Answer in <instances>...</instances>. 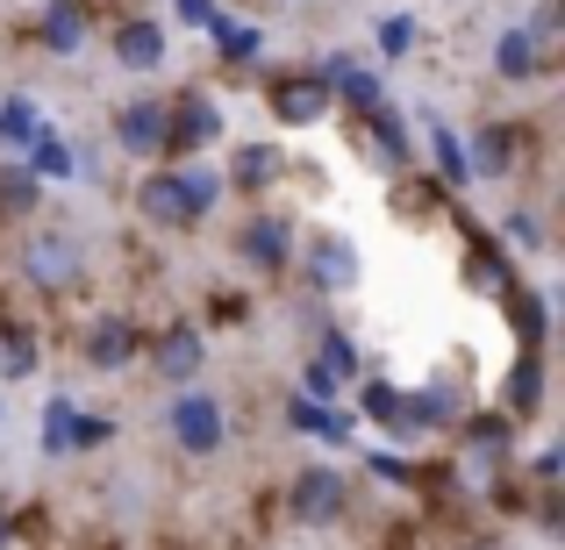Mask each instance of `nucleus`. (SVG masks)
Instances as JSON below:
<instances>
[{
	"label": "nucleus",
	"mask_w": 565,
	"mask_h": 550,
	"mask_svg": "<svg viewBox=\"0 0 565 550\" xmlns=\"http://www.w3.org/2000/svg\"><path fill=\"white\" fill-rule=\"evenodd\" d=\"M273 172H279V151H273V143H250V151H236V180H244V186H265Z\"/></svg>",
	"instance_id": "nucleus-19"
},
{
	"label": "nucleus",
	"mask_w": 565,
	"mask_h": 550,
	"mask_svg": "<svg viewBox=\"0 0 565 550\" xmlns=\"http://www.w3.org/2000/svg\"><path fill=\"white\" fill-rule=\"evenodd\" d=\"M316 287H322V293L359 287V250H351L344 236H322V244H316Z\"/></svg>",
	"instance_id": "nucleus-10"
},
{
	"label": "nucleus",
	"mask_w": 565,
	"mask_h": 550,
	"mask_svg": "<svg viewBox=\"0 0 565 550\" xmlns=\"http://www.w3.org/2000/svg\"><path fill=\"white\" fill-rule=\"evenodd\" d=\"M429 143H437L444 180H472V172H466V151H458V137H451V122H437V129H429Z\"/></svg>",
	"instance_id": "nucleus-20"
},
{
	"label": "nucleus",
	"mask_w": 565,
	"mask_h": 550,
	"mask_svg": "<svg viewBox=\"0 0 565 550\" xmlns=\"http://www.w3.org/2000/svg\"><path fill=\"white\" fill-rule=\"evenodd\" d=\"M29 279H36V287H72V279H79V244H72V236H36V244H29Z\"/></svg>",
	"instance_id": "nucleus-4"
},
{
	"label": "nucleus",
	"mask_w": 565,
	"mask_h": 550,
	"mask_svg": "<svg viewBox=\"0 0 565 550\" xmlns=\"http://www.w3.org/2000/svg\"><path fill=\"white\" fill-rule=\"evenodd\" d=\"M365 414H373V422H394V414H401V393H394V386H365Z\"/></svg>",
	"instance_id": "nucleus-29"
},
{
	"label": "nucleus",
	"mask_w": 565,
	"mask_h": 550,
	"mask_svg": "<svg viewBox=\"0 0 565 550\" xmlns=\"http://www.w3.org/2000/svg\"><path fill=\"white\" fill-rule=\"evenodd\" d=\"M287 250H294L287 215H258L244 229V265H258V272H279V265H287Z\"/></svg>",
	"instance_id": "nucleus-8"
},
{
	"label": "nucleus",
	"mask_w": 565,
	"mask_h": 550,
	"mask_svg": "<svg viewBox=\"0 0 565 550\" xmlns=\"http://www.w3.org/2000/svg\"><path fill=\"white\" fill-rule=\"evenodd\" d=\"M222 137V108L207 94H186L180 108H166V143L172 151H201V143Z\"/></svg>",
	"instance_id": "nucleus-3"
},
{
	"label": "nucleus",
	"mask_w": 565,
	"mask_h": 550,
	"mask_svg": "<svg viewBox=\"0 0 565 550\" xmlns=\"http://www.w3.org/2000/svg\"><path fill=\"white\" fill-rule=\"evenodd\" d=\"M316 365L330 371V379H351V371H359V351L344 344V336H322V351H316Z\"/></svg>",
	"instance_id": "nucleus-23"
},
{
	"label": "nucleus",
	"mask_w": 565,
	"mask_h": 550,
	"mask_svg": "<svg viewBox=\"0 0 565 550\" xmlns=\"http://www.w3.org/2000/svg\"><path fill=\"white\" fill-rule=\"evenodd\" d=\"M172 8H180V14H186V22H201V29H207V22H215V8H207V0H172Z\"/></svg>",
	"instance_id": "nucleus-32"
},
{
	"label": "nucleus",
	"mask_w": 565,
	"mask_h": 550,
	"mask_svg": "<svg viewBox=\"0 0 565 550\" xmlns=\"http://www.w3.org/2000/svg\"><path fill=\"white\" fill-rule=\"evenodd\" d=\"M0 207H36V180H29V172H8V180H0Z\"/></svg>",
	"instance_id": "nucleus-28"
},
{
	"label": "nucleus",
	"mask_w": 565,
	"mask_h": 550,
	"mask_svg": "<svg viewBox=\"0 0 565 550\" xmlns=\"http://www.w3.org/2000/svg\"><path fill=\"white\" fill-rule=\"evenodd\" d=\"M207 36H215L222 57H258V29H250V22H230V14H215V22H207Z\"/></svg>",
	"instance_id": "nucleus-17"
},
{
	"label": "nucleus",
	"mask_w": 565,
	"mask_h": 550,
	"mask_svg": "<svg viewBox=\"0 0 565 550\" xmlns=\"http://www.w3.org/2000/svg\"><path fill=\"white\" fill-rule=\"evenodd\" d=\"M287 422L301 429V436H330V443H344V436H351V414H344V408H316V400H294Z\"/></svg>",
	"instance_id": "nucleus-13"
},
{
	"label": "nucleus",
	"mask_w": 565,
	"mask_h": 550,
	"mask_svg": "<svg viewBox=\"0 0 565 550\" xmlns=\"http://www.w3.org/2000/svg\"><path fill=\"white\" fill-rule=\"evenodd\" d=\"M337 508H344V479H337L330 465L301 472V486H294V515H301V522H337Z\"/></svg>",
	"instance_id": "nucleus-6"
},
{
	"label": "nucleus",
	"mask_w": 565,
	"mask_h": 550,
	"mask_svg": "<svg viewBox=\"0 0 565 550\" xmlns=\"http://www.w3.org/2000/svg\"><path fill=\"white\" fill-rule=\"evenodd\" d=\"M29 151H36V172H51V180H72V165H79V158L65 151V137H57V129H36V137H29Z\"/></svg>",
	"instance_id": "nucleus-18"
},
{
	"label": "nucleus",
	"mask_w": 565,
	"mask_h": 550,
	"mask_svg": "<svg viewBox=\"0 0 565 550\" xmlns=\"http://www.w3.org/2000/svg\"><path fill=\"white\" fill-rule=\"evenodd\" d=\"M36 36L51 43V51H79L86 43V0H51L36 22Z\"/></svg>",
	"instance_id": "nucleus-11"
},
{
	"label": "nucleus",
	"mask_w": 565,
	"mask_h": 550,
	"mask_svg": "<svg viewBox=\"0 0 565 550\" xmlns=\"http://www.w3.org/2000/svg\"><path fill=\"white\" fill-rule=\"evenodd\" d=\"M494 65L509 72V79H530V72H537V43H530L523 29H509V36L494 43Z\"/></svg>",
	"instance_id": "nucleus-16"
},
{
	"label": "nucleus",
	"mask_w": 565,
	"mask_h": 550,
	"mask_svg": "<svg viewBox=\"0 0 565 550\" xmlns=\"http://www.w3.org/2000/svg\"><path fill=\"white\" fill-rule=\"evenodd\" d=\"M373 472H380V479H394V486H401V479H415V472H408V465H401V457H394V451H373Z\"/></svg>",
	"instance_id": "nucleus-30"
},
{
	"label": "nucleus",
	"mask_w": 565,
	"mask_h": 550,
	"mask_svg": "<svg viewBox=\"0 0 565 550\" xmlns=\"http://www.w3.org/2000/svg\"><path fill=\"white\" fill-rule=\"evenodd\" d=\"M158 371H166V379H193V371H201V330H166L158 336Z\"/></svg>",
	"instance_id": "nucleus-12"
},
{
	"label": "nucleus",
	"mask_w": 565,
	"mask_h": 550,
	"mask_svg": "<svg viewBox=\"0 0 565 550\" xmlns=\"http://www.w3.org/2000/svg\"><path fill=\"white\" fill-rule=\"evenodd\" d=\"M509 408L523 414V408H537V358H523L515 365V379H509Z\"/></svg>",
	"instance_id": "nucleus-26"
},
{
	"label": "nucleus",
	"mask_w": 565,
	"mask_h": 550,
	"mask_svg": "<svg viewBox=\"0 0 565 550\" xmlns=\"http://www.w3.org/2000/svg\"><path fill=\"white\" fill-rule=\"evenodd\" d=\"M337 386H344V379H330L322 365H308V393H301V400H322V393H337Z\"/></svg>",
	"instance_id": "nucleus-31"
},
{
	"label": "nucleus",
	"mask_w": 565,
	"mask_h": 550,
	"mask_svg": "<svg viewBox=\"0 0 565 550\" xmlns=\"http://www.w3.org/2000/svg\"><path fill=\"white\" fill-rule=\"evenodd\" d=\"M408 43H415V14H386V22H380V51L401 57Z\"/></svg>",
	"instance_id": "nucleus-27"
},
{
	"label": "nucleus",
	"mask_w": 565,
	"mask_h": 550,
	"mask_svg": "<svg viewBox=\"0 0 565 550\" xmlns=\"http://www.w3.org/2000/svg\"><path fill=\"white\" fill-rule=\"evenodd\" d=\"M509 165H515V137H509V129H487V137H480V158H472L466 172H480V180H501Z\"/></svg>",
	"instance_id": "nucleus-15"
},
{
	"label": "nucleus",
	"mask_w": 565,
	"mask_h": 550,
	"mask_svg": "<svg viewBox=\"0 0 565 550\" xmlns=\"http://www.w3.org/2000/svg\"><path fill=\"white\" fill-rule=\"evenodd\" d=\"M115 137H122V151L158 158V151H166V100H137V108H122Z\"/></svg>",
	"instance_id": "nucleus-7"
},
{
	"label": "nucleus",
	"mask_w": 565,
	"mask_h": 550,
	"mask_svg": "<svg viewBox=\"0 0 565 550\" xmlns=\"http://www.w3.org/2000/svg\"><path fill=\"white\" fill-rule=\"evenodd\" d=\"M115 57H122L129 72H158L166 65V29L158 22H122L115 29Z\"/></svg>",
	"instance_id": "nucleus-9"
},
{
	"label": "nucleus",
	"mask_w": 565,
	"mask_h": 550,
	"mask_svg": "<svg viewBox=\"0 0 565 550\" xmlns=\"http://www.w3.org/2000/svg\"><path fill=\"white\" fill-rule=\"evenodd\" d=\"M36 137V108H29V100H8V108H0V143H29Z\"/></svg>",
	"instance_id": "nucleus-22"
},
{
	"label": "nucleus",
	"mask_w": 565,
	"mask_h": 550,
	"mask_svg": "<svg viewBox=\"0 0 565 550\" xmlns=\"http://www.w3.org/2000/svg\"><path fill=\"white\" fill-rule=\"evenodd\" d=\"M143 215L151 222H172V229H180V222H201L207 207L222 201V180L215 172H158V180H143Z\"/></svg>",
	"instance_id": "nucleus-1"
},
{
	"label": "nucleus",
	"mask_w": 565,
	"mask_h": 550,
	"mask_svg": "<svg viewBox=\"0 0 565 550\" xmlns=\"http://www.w3.org/2000/svg\"><path fill=\"white\" fill-rule=\"evenodd\" d=\"M115 422L108 414H72V451H94V443H108Z\"/></svg>",
	"instance_id": "nucleus-25"
},
{
	"label": "nucleus",
	"mask_w": 565,
	"mask_h": 550,
	"mask_svg": "<svg viewBox=\"0 0 565 550\" xmlns=\"http://www.w3.org/2000/svg\"><path fill=\"white\" fill-rule=\"evenodd\" d=\"M129 351H137V336H129V322H100V330L86 336V358H94V365H108V371L122 365Z\"/></svg>",
	"instance_id": "nucleus-14"
},
{
	"label": "nucleus",
	"mask_w": 565,
	"mask_h": 550,
	"mask_svg": "<svg viewBox=\"0 0 565 550\" xmlns=\"http://www.w3.org/2000/svg\"><path fill=\"white\" fill-rule=\"evenodd\" d=\"M373 129H380V151H386V158H394V165H401V158H408V129H401V115L373 108Z\"/></svg>",
	"instance_id": "nucleus-24"
},
{
	"label": "nucleus",
	"mask_w": 565,
	"mask_h": 550,
	"mask_svg": "<svg viewBox=\"0 0 565 550\" xmlns=\"http://www.w3.org/2000/svg\"><path fill=\"white\" fill-rule=\"evenodd\" d=\"M166 429L180 436V451H215L222 443V400H207V393H186V400H172V414H166Z\"/></svg>",
	"instance_id": "nucleus-2"
},
{
	"label": "nucleus",
	"mask_w": 565,
	"mask_h": 550,
	"mask_svg": "<svg viewBox=\"0 0 565 550\" xmlns=\"http://www.w3.org/2000/svg\"><path fill=\"white\" fill-rule=\"evenodd\" d=\"M0 550H8V515H0Z\"/></svg>",
	"instance_id": "nucleus-33"
},
{
	"label": "nucleus",
	"mask_w": 565,
	"mask_h": 550,
	"mask_svg": "<svg viewBox=\"0 0 565 550\" xmlns=\"http://www.w3.org/2000/svg\"><path fill=\"white\" fill-rule=\"evenodd\" d=\"M43 451H72V400L43 408Z\"/></svg>",
	"instance_id": "nucleus-21"
},
{
	"label": "nucleus",
	"mask_w": 565,
	"mask_h": 550,
	"mask_svg": "<svg viewBox=\"0 0 565 550\" xmlns=\"http://www.w3.org/2000/svg\"><path fill=\"white\" fill-rule=\"evenodd\" d=\"M322 108H330V86H322V79H279V86H273V115H279L287 129L322 122Z\"/></svg>",
	"instance_id": "nucleus-5"
}]
</instances>
